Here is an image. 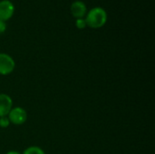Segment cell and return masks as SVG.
<instances>
[{
	"instance_id": "obj_11",
	"label": "cell",
	"mask_w": 155,
	"mask_h": 154,
	"mask_svg": "<svg viewBox=\"0 0 155 154\" xmlns=\"http://www.w3.org/2000/svg\"><path fill=\"white\" fill-rule=\"evenodd\" d=\"M5 154H20V152H16V151H10V152H6Z\"/></svg>"
},
{
	"instance_id": "obj_1",
	"label": "cell",
	"mask_w": 155,
	"mask_h": 154,
	"mask_svg": "<svg viewBox=\"0 0 155 154\" xmlns=\"http://www.w3.org/2000/svg\"><path fill=\"white\" fill-rule=\"evenodd\" d=\"M107 21L106 11L102 7H94L86 15V25L92 28H101Z\"/></svg>"
},
{
	"instance_id": "obj_9",
	"label": "cell",
	"mask_w": 155,
	"mask_h": 154,
	"mask_svg": "<svg viewBox=\"0 0 155 154\" xmlns=\"http://www.w3.org/2000/svg\"><path fill=\"white\" fill-rule=\"evenodd\" d=\"M10 124V122L7 117H0V127L7 128Z\"/></svg>"
},
{
	"instance_id": "obj_3",
	"label": "cell",
	"mask_w": 155,
	"mask_h": 154,
	"mask_svg": "<svg viewBox=\"0 0 155 154\" xmlns=\"http://www.w3.org/2000/svg\"><path fill=\"white\" fill-rule=\"evenodd\" d=\"M14 59L7 54L0 53V75H8L15 69Z\"/></svg>"
},
{
	"instance_id": "obj_2",
	"label": "cell",
	"mask_w": 155,
	"mask_h": 154,
	"mask_svg": "<svg viewBox=\"0 0 155 154\" xmlns=\"http://www.w3.org/2000/svg\"><path fill=\"white\" fill-rule=\"evenodd\" d=\"M7 116L9 122L15 125H22L26 122L27 119V113L25 110L22 107L12 108Z\"/></svg>"
},
{
	"instance_id": "obj_6",
	"label": "cell",
	"mask_w": 155,
	"mask_h": 154,
	"mask_svg": "<svg viewBox=\"0 0 155 154\" xmlns=\"http://www.w3.org/2000/svg\"><path fill=\"white\" fill-rule=\"evenodd\" d=\"M87 12L86 5L82 1H74L71 5V13L76 18H83Z\"/></svg>"
},
{
	"instance_id": "obj_7",
	"label": "cell",
	"mask_w": 155,
	"mask_h": 154,
	"mask_svg": "<svg viewBox=\"0 0 155 154\" xmlns=\"http://www.w3.org/2000/svg\"><path fill=\"white\" fill-rule=\"evenodd\" d=\"M23 154H45V152L37 146H30L26 148Z\"/></svg>"
},
{
	"instance_id": "obj_4",
	"label": "cell",
	"mask_w": 155,
	"mask_h": 154,
	"mask_svg": "<svg viewBox=\"0 0 155 154\" xmlns=\"http://www.w3.org/2000/svg\"><path fill=\"white\" fill-rule=\"evenodd\" d=\"M15 12V6L9 0L0 1V20L5 22L10 19Z\"/></svg>"
},
{
	"instance_id": "obj_5",
	"label": "cell",
	"mask_w": 155,
	"mask_h": 154,
	"mask_svg": "<svg viewBox=\"0 0 155 154\" xmlns=\"http://www.w3.org/2000/svg\"><path fill=\"white\" fill-rule=\"evenodd\" d=\"M13 106L11 97L5 93H0V117H5Z\"/></svg>"
},
{
	"instance_id": "obj_10",
	"label": "cell",
	"mask_w": 155,
	"mask_h": 154,
	"mask_svg": "<svg viewBox=\"0 0 155 154\" xmlns=\"http://www.w3.org/2000/svg\"><path fill=\"white\" fill-rule=\"evenodd\" d=\"M5 30H6V24H5V22L0 20V34L4 33Z\"/></svg>"
},
{
	"instance_id": "obj_8",
	"label": "cell",
	"mask_w": 155,
	"mask_h": 154,
	"mask_svg": "<svg viewBox=\"0 0 155 154\" xmlns=\"http://www.w3.org/2000/svg\"><path fill=\"white\" fill-rule=\"evenodd\" d=\"M75 25L78 29H84L87 26L85 19H84V18H77L75 21Z\"/></svg>"
}]
</instances>
